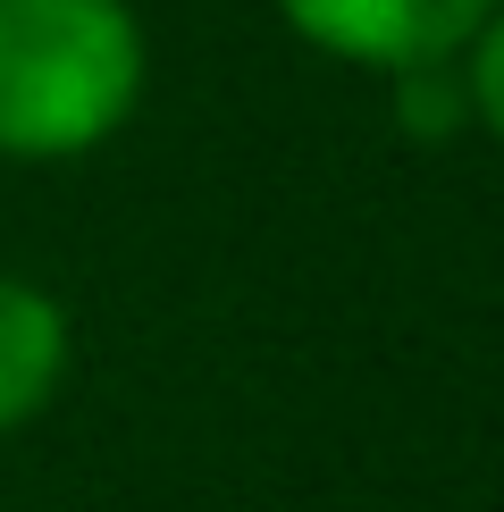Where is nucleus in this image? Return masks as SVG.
Here are the masks:
<instances>
[{"mask_svg":"<svg viewBox=\"0 0 504 512\" xmlns=\"http://www.w3.org/2000/svg\"><path fill=\"white\" fill-rule=\"evenodd\" d=\"M152 42L135 0H0V160L59 168L135 118Z\"/></svg>","mask_w":504,"mask_h":512,"instance_id":"f257e3e1","label":"nucleus"},{"mask_svg":"<svg viewBox=\"0 0 504 512\" xmlns=\"http://www.w3.org/2000/svg\"><path fill=\"white\" fill-rule=\"evenodd\" d=\"M269 9L336 68L404 76L429 59H462V42L496 17V0H269Z\"/></svg>","mask_w":504,"mask_h":512,"instance_id":"f03ea898","label":"nucleus"},{"mask_svg":"<svg viewBox=\"0 0 504 512\" xmlns=\"http://www.w3.org/2000/svg\"><path fill=\"white\" fill-rule=\"evenodd\" d=\"M68 303L34 277L0 269V437H17L26 420H42L68 387Z\"/></svg>","mask_w":504,"mask_h":512,"instance_id":"7ed1b4c3","label":"nucleus"},{"mask_svg":"<svg viewBox=\"0 0 504 512\" xmlns=\"http://www.w3.org/2000/svg\"><path fill=\"white\" fill-rule=\"evenodd\" d=\"M395 84V126H404V143H454L462 126H471V93H462V68L454 59H429V68H404L387 76Z\"/></svg>","mask_w":504,"mask_h":512,"instance_id":"20e7f679","label":"nucleus"},{"mask_svg":"<svg viewBox=\"0 0 504 512\" xmlns=\"http://www.w3.org/2000/svg\"><path fill=\"white\" fill-rule=\"evenodd\" d=\"M454 68H462V93H471V126L504 143V0H496V17H488V26L462 42V59H454Z\"/></svg>","mask_w":504,"mask_h":512,"instance_id":"39448f33","label":"nucleus"}]
</instances>
